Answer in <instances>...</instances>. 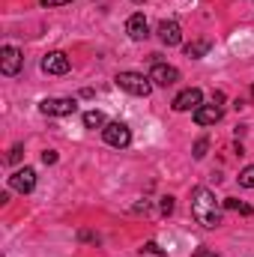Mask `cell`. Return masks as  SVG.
I'll use <instances>...</instances> for the list:
<instances>
[{"label": "cell", "mask_w": 254, "mask_h": 257, "mask_svg": "<svg viewBox=\"0 0 254 257\" xmlns=\"http://www.w3.org/2000/svg\"><path fill=\"white\" fill-rule=\"evenodd\" d=\"M203 105V93L197 90V87H189V90H183L177 99H174V111H180V114H186V111H197Z\"/></svg>", "instance_id": "9c48e42d"}, {"label": "cell", "mask_w": 254, "mask_h": 257, "mask_svg": "<svg viewBox=\"0 0 254 257\" xmlns=\"http://www.w3.org/2000/svg\"><path fill=\"white\" fill-rule=\"evenodd\" d=\"M239 186H242V189H254V165H248V168L239 171Z\"/></svg>", "instance_id": "2e32d148"}, {"label": "cell", "mask_w": 254, "mask_h": 257, "mask_svg": "<svg viewBox=\"0 0 254 257\" xmlns=\"http://www.w3.org/2000/svg\"><path fill=\"white\" fill-rule=\"evenodd\" d=\"M141 257H168V251H165V248H159V242H147V245H144V251H141Z\"/></svg>", "instance_id": "e0dca14e"}, {"label": "cell", "mask_w": 254, "mask_h": 257, "mask_svg": "<svg viewBox=\"0 0 254 257\" xmlns=\"http://www.w3.org/2000/svg\"><path fill=\"white\" fill-rule=\"evenodd\" d=\"M102 138H105L108 147L126 150L129 144H132V128H129L126 123H120V120H114V123H108V126L102 128Z\"/></svg>", "instance_id": "3957f363"}, {"label": "cell", "mask_w": 254, "mask_h": 257, "mask_svg": "<svg viewBox=\"0 0 254 257\" xmlns=\"http://www.w3.org/2000/svg\"><path fill=\"white\" fill-rule=\"evenodd\" d=\"M69 69H72V60H69V54H63V51H48L42 57V72L45 75H66Z\"/></svg>", "instance_id": "ba28073f"}, {"label": "cell", "mask_w": 254, "mask_h": 257, "mask_svg": "<svg viewBox=\"0 0 254 257\" xmlns=\"http://www.w3.org/2000/svg\"><path fill=\"white\" fill-rule=\"evenodd\" d=\"M21 159H24V147H21V144H15V147L9 150V156H6V162H9V165H18Z\"/></svg>", "instance_id": "ac0fdd59"}, {"label": "cell", "mask_w": 254, "mask_h": 257, "mask_svg": "<svg viewBox=\"0 0 254 257\" xmlns=\"http://www.w3.org/2000/svg\"><path fill=\"white\" fill-rule=\"evenodd\" d=\"M132 3H144V0H132Z\"/></svg>", "instance_id": "cb8c5ba5"}, {"label": "cell", "mask_w": 254, "mask_h": 257, "mask_svg": "<svg viewBox=\"0 0 254 257\" xmlns=\"http://www.w3.org/2000/svg\"><path fill=\"white\" fill-rule=\"evenodd\" d=\"M9 189L18 194H30L36 189V171L33 168H18L12 177H9Z\"/></svg>", "instance_id": "52a82bcc"}, {"label": "cell", "mask_w": 254, "mask_h": 257, "mask_svg": "<svg viewBox=\"0 0 254 257\" xmlns=\"http://www.w3.org/2000/svg\"><path fill=\"white\" fill-rule=\"evenodd\" d=\"M206 150H209V141H206V138H200V141H197V144H194V153H191V156H194V159H197V162H200V159H203V156H206Z\"/></svg>", "instance_id": "d6986e66"}, {"label": "cell", "mask_w": 254, "mask_h": 257, "mask_svg": "<svg viewBox=\"0 0 254 257\" xmlns=\"http://www.w3.org/2000/svg\"><path fill=\"white\" fill-rule=\"evenodd\" d=\"M114 84H117L120 90H126L129 96H144V99H147V96L153 93L150 75H141V72H117Z\"/></svg>", "instance_id": "7a4b0ae2"}, {"label": "cell", "mask_w": 254, "mask_h": 257, "mask_svg": "<svg viewBox=\"0 0 254 257\" xmlns=\"http://www.w3.org/2000/svg\"><path fill=\"white\" fill-rule=\"evenodd\" d=\"M150 81H153V87H174L180 81V69L177 66H168V63H153Z\"/></svg>", "instance_id": "8992f818"}, {"label": "cell", "mask_w": 254, "mask_h": 257, "mask_svg": "<svg viewBox=\"0 0 254 257\" xmlns=\"http://www.w3.org/2000/svg\"><path fill=\"white\" fill-rule=\"evenodd\" d=\"M218 120H221V108L218 105H200L194 111V123L197 126H215Z\"/></svg>", "instance_id": "7c38bea8"}, {"label": "cell", "mask_w": 254, "mask_h": 257, "mask_svg": "<svg viewBox=\"0 0 254 257\" xmlns=\"http://www.w3.org/2000/svg\"><path fill=\"white\" fill-rule=\"evenodd\" d=\"M191 257H218L212 248H206V245H200V248H194V254Z\"/></svg>", "instance_id": "44dd1931"}, {"label": "cell", "mask_w": 254, "mask_h": 257, "mask_svg": "<svg viewBox=\"0 0 254 257\" xmlns=\"http://www.w3.org/2000/svg\"><path fill=\"white\" fill-rule=\"evenodd\" d=\"M75 111H78L75 99H42L39 102V114H45V117H69Z\"/></svg>", "instance_id": "277c9868"}, {"label": "cell", "mask_w": 254, "mask_h": 257, "mask_svg": "<svg viewBox=\"0 0 254 257\" xmlns=\"http://www.w3.org/2000/svg\"><path fill=\"white\" fill-rule=\"evenodd\" d=\"M156 33H159V39H162V45H168V48H174V45H180V42H183V27H180L177 21H171V18H165V21H159V27H156Z\"/></svg>", "instance_id": "30bf717a"}, {"label": "cell", "mask_w": 254, "mask_h": 257, "mask_svg": "<svg viewBox=\"0 0 254 257\" xmlns=\"http://www.w3.org/2000/svg\"><path fill=\"white\" fill-rule=\"evenodd\" d=\"M251 93H254V87H251Z\"/></svg>", "instance_id": "d4e9b609"}, {"label": "cell", "mask_w": 254, "mask_h": 257, "mask_svg": "<svg viewBox=\"0 0 254 257\" xmlns=\"http://www.w3.org/2000/svg\"><path fill=\"white\" fill-rule=\"evenodd\" d=\"M105 114L102 111H84V128H105Z\"/></svg>", "instance_id": "5bb4252c"}, {"label": "cell", "mask_w": 254, "mask_h": 257, "mask_svg": "<svg viewBox=\"0 0 254 257\" xmlns=\"http://www.w3.org/2000/svg\"><path fill=\"white\" fill-rule=\"evenodd\" d=\"M126 33L132 42H144L147 36H150V24H147V18H144V12H135L132 18L126 21Z\"/></svg>", "instance_id": "8fae6325"}, {"label": "cell", "mask_w": 254, "mask_h": 257, "mask_svg": "<svg viewBox=\"0 0 254 257\" xmlns=\"http://www.w3.org/2000/svg\"><path fill=\"white\" fill-rule=\"evenodd\" d=\"M21 66H24V54H21L15 45H3V48H0V72H3L6 78L18 75Z\"/></svg>", "instance_id": "5b68a950"}, {"label": "cell", "mask_w": 254, "mask_h": 257, "mask_svg": "<svg viewBox=\"0 0 254 257\" xmlns=\"http://www.w3.org/2000/svg\"><path fill=\"white\" fill-rule=\"evenodd\" d=\"M224 209H233L239 215H251V206L242 203V200H236V197H224Z\"/></svg>", "instance_id": "9a60e30c"}, {"label": "cell", "mask_w": 254, "mask_h": 257, "mask_svg": "<svg viewBox=\"0 0 254 257\" xmlns=\"http://www.w3.org/2000/svg\"><path fill=\"white\" fill-rule=\"evenodd\" d=\"M209 48H212V42H209V39H197V42L186 45V57H191V60H200L203 54H209Z\"/></svg>", "instance_id": "4fadbf2b"}, {"label": "cell", "mask_w": 254, "mask_h": 257, "mask_svg": "<svg viewBox=\"0 0 254 257\" xmlns=\"http://www.w3.org/2000/svg\"><path fill=\"white\" fill-rule=\"evenodd\" d=\"M42 162H45V165H54V162H57V153H54V150H45V153H42Z\"/></svg>", "instance_id": "7402d4cb"}, {"label": "cell", "mask_w": 254, "mask_h": 257, "mask_svg": "<svg viewBox=\"0 0 254 257\" xmlns=\"http://www.w3.org/2000/svg\"><path fill=\"white\" fill-rule=\"evenodd\" d=\"M162 212H165V215H171V212H174V197H171V194H168V197H162Z\"/></svg>", "instance_id": "ffe728a7"}, {"label": "cell", "mask_w": 254, "mask_h": 257, "mask_svg": "<svg viewBox=\"0 0 254 257\" xmlns=\"http://www.w3.org/2000/svg\"><path fill=\"white\" fill-rule=\"evenodd\" d=\"M191 218H194L200 227H206V230H212V227H218V224H221L218 197L209 192L206 186L191 189Z\"/></svg>", "instance_id": "6da1fadb"}, {"label": "cell", "mask_w": 254, "mask_h": 257, "mask_svg": "<svg viewBox=\"0 0 254 257\" xmlns=\"http://www.w3.org/2000/svg\"><path fill=\"white\" fill-rule=\"evenodd\" d=\"M66 3H72V0H42V6H48V9H54V6H66Z\"/></svg>", "instance_id": "603a6c76"}]
</instances>
